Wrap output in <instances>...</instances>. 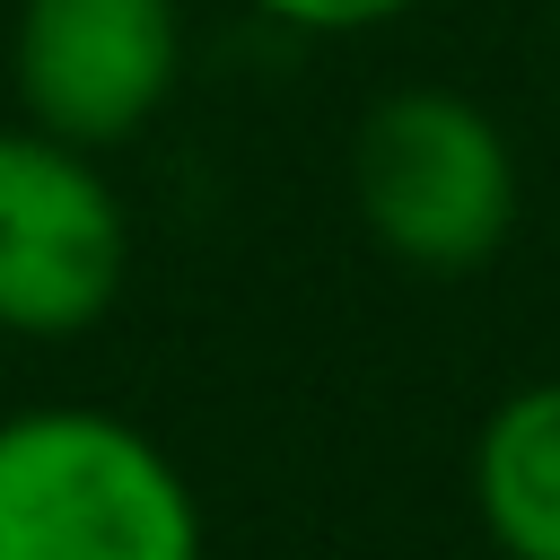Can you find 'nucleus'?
Returning a JSON list of instances; mask_svg holds the SVG:
<instances>
[{
	"label": "nucleus",
	"mask_w": 560,
	"mask_h": 560,
	"mask_svg": "<svg viewBox=\"0 0 560 560\" xmlns=\"http://www.w3.org/2000/svg\"><path fill=\"white\" fill-rule=\"evenodd\" d=\"M516 140L464 88H385L350 131V210L402 271H481L516 236Z\"/></svg>",
	"instance_id": "nucleus-2"
},
{
	"label": "nucleus",
	"mask_w": 560,
	"mask_h": 560,
	"mask_svg": "<svg viewBox=\"0 0 560 560\" xmlns=\"http://www.w3.org/2000/svg\"><path fill=\"white\" fill-rule=\"evenodd\" d=\"M131 280V210L105 158L9 122L0 131V332L79 341Z\"/></svg>",
	"instance_id": "nucleus-3"
},
{
	"label": "nucleus",
	"mask_w": 560,
	"mask_h": 560,
	"mask_svg": "<svg viewBox=\"0 0 560 560\" xmlns=\"http://www.w3.org/2000/svg\"><path fill=\"white\" fill-rule=\"evenodd\" d=\"M464 490L499 560H560V376H534L481 411Z\"/></svg>",
	"instance_id": "nucleus-5"
},
{
	"label": "nucleus",
	"mask_w": 560,
	"mask_h": 560,
	"mask_svg": "<svg viewBox=\"0 0 560 560\" xmlns=\"http://www.w3.org/2000/svg\"><path fill=\"white\" fill-rule=\"evenodd\" d=\"M175 79H184L175 0H18L9 26L18 122L105 158L166 114Z\"/></svg>",
	"instance_id": "nucleus-4"
},
{
	"label": "nucleus",
	"mask_w": 560,
	"mask_h": 560,
	"mask_svg": "<svg viewBox=\"0 0 560 560\" xmlns=\"http://www.w3.org/2000/svg\"><path fill=\"white\" fill-rule=\"evenodd\" d=\"M262 9L271 26H298V35H376L394 18H411L420 0H245Z\"/></svg>",
	"instance_id": "nucleus-6"
},
{
	"label": "nucleus",
	"mask_w": 560,
	"mask_h": 560,
	"mask_svg": "<svg viewBox=\"0 0 560 560\" xmlns=\"http://www.w3.org/2000/svg\"><path fill=\"white\" fill-rule=\"evenodd\" d=\"M0 560H210V525L140 420L26 402L0 420Z\"/></svg>",
	"instance_id": "nucleus-1"
}]
</instances>
